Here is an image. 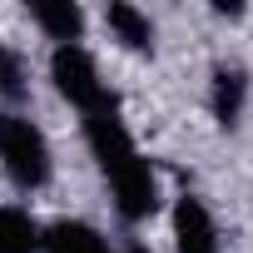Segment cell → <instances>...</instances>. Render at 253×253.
<instances>
[{"label":"cell","instance_id":"cell-1","mask_svg":"<svg viewBox=\"0 0 253 253\" xmlns=\"http://www.w3.org/2000/svg\"><path fill=\"white\" fill-rule=\"evenodd\" d=\"M84 114V139H89V154L99 159V174L109 179V194H114V209L119 218H149L159 209V179L149 169V159L134 149L129 129H124V114H119V99L104 89L94 104L80 109Z\"/></svg>","mask_w":253,"mask_h":253},{"label":"cell","instance_id":"cell-3","mask_svg":"<svg viewBox=\"0 0 253 253\" xmlns=\"http://www.w3.org/2000/svg\"><path fill=\"white\" fill-rule=\"evenodd\" d=\"M50 80H55V89H60L75 109H84V104H94V99L104 94L99 65H94V55H89L84 45H55V55H50Z\"/></svg>","mask_w":253,"mask_h":253},{"label":"cell","instance_id":"cell-8","mask_svg":"<svg viewBox=\"0 0 253 253\" xmlns=\"http://www.w3.org/2000/svg\"><path fill=\"white\" fill-rule=\"evenodd\" d=\"M45 253H109V243H104L89 223H80V218H60V223L45 228Z\"/></svg>","mask_w":253,"mask_h":253},{"label":"cell","instance_id":"cell-5","mask_svg":"<svg viewBox=\"0 0 253 253\" xmlns=\"http://www.w3.org/2000/svg\"><path fill=\"white\" fill-rule=\"evenodd\" d=\"M30 20H35L55 45H80L84 10H80V5H70V0H35V5H30Z\"/></svg>","mask_w":253,"mask_h":253},{"label":"cell","instance_id":"cell-2","mask_svg":"<svg viewBox=\"0 0 253 253\" xmlns=\"http://www.w3.org/2000/svg\"><path fill=\"white\" fill-rule=\"evenodd\" d=\"M0 164H5L15 189H45L50 184V144L40 134V124L25 114H0Z\"/></svg>","mask_w":253,"mask_h":253},{"label":"cell","instance_id":"cell-6","mask_svg":"<svg viewBox=\"0 0 253 253\" xmlns=\"http://www.w3.org/2000/svg\"><path fill=\"white\" fill-rule=\"evenodd\" d=\"M45 248V228L15 209V204H0V253H40Z\"/></svg>","mask_w":253,"mask_h":253},{"label":"cell","instance_id":"cell-9","mask_svg":"<svg viewBox=\"0 0 253 253\" xmlns=\"http://www.w3.org/2000/svg\"><path fill=\"white\" fill-rule=\"evenodd\" d=\"M243 94H248L243 70H218V75H213V119L223 124V129H233V124H238V114H243Z\"/></svg>","mask_w":253,"mask_h":253},{"label":"cell","instance_id":"cell-10","mask_svg":"<svg viewBox=\"0 0 253 253\" xmlns=\"http://www.w3.org/2000/svg\"><path fill=\"white\" fill-rule=\"evenodd\" d=\"M0 94H10V99L25 94V60L10 45H0Z\"/></svg>","mask_w":253,"mask_h":253},{"label":"cell","instance_id":"cell-7","mask_svg":"<svg viewBox=\"0 0 253 253\" xmlns=\"http://www.w3.org/2000/svg\"><path fill=\"white\" fill-rule=\"evenodd\" d=\"M104 20H109V30H114V40H119L124 50H139V55H149V50H154V25H149V15H144V10L124 5V0H114V5L104 10Z\"/></svg>","mask_w":253,"mask_h":253},{"label":"cell","instance_id":"cell-4","mask_svg":"<svg viewBox=\"0 0 253 253\" xmlns=\"http://www.w3.org/2000/svg\"><path fill=\"white\" fill-rule=\"evenodd\" d=\"M174 248L179 253H218V228L199 194H184L174 204Z\"/></svg>","mask_w":253,"mask_h":253},{"label":"cell","instance_id":"cell-11","mask_svg":"<svg viewBox=\"0 0 253 253\" xmlns=\"http://www.w3.org/2000/svg\"><path fill=\"white\" fill-rule=\"evenodd\" d=\"M129 253H144V248H129Z\"/></svg>","mask_w":253,"mask_h":253}]
</instances>
